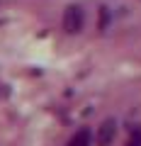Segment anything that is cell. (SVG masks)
Masks as SVG:
<instances>
[{
	"mask_svg": "<svg viewBox=\"0 0 141 146\" xmlns=\"http://www.w3.org/2000/svg\"><path fill=\"white\" fill-rule=\"evenodd\" d=\"M115 134H117V122L105 119L100 124V131H97V146H110L115 141Z\"/></svg>",
	"mask_w": 141,
	"mask_h": 146,
	"instance_id": "obj_2",
	"label": "cell"
},
{
	"mask_svg": "<svg viewBox=\"0 0 141 146\" xmlns=\"http://www.w3.org/2000/svg\"><path fill=\"white\" fill-rule=\"evenodd\" d=\"M90 141H93V136H90L88 129H78L71 139H68L66 146H90Z\"/></svg>",
	"mask_w": 141,
	"mask_h": 146,
	"instance_id": "obj_3",
	"label": "cell"
},
{
	"mask_svg": "<svg viewBox=\"0 0 141 146\" xmlns=\"http://www.w3.org/2000/svg\"><path fill=\"white\" fill-rule=\"evenodd\" d=\"M107 20H110V15H107V7H102V10H100V29H105Z\"/></svg>",
	"mask_w": 141,
	"mask_h": 146,
	"instance_id": "obj_5",
	"label": "cell"
},
{
	"mask_svg": "<svg viewBox=\"0 0 141 146\" xmlns=\"http://www.w3.org/2000/svg\"><path fill=\"white\" fill-rule=\"evenodd\" d=\"M83 25H85L83 10H80L78 5H68L66 12H63V29H66L68 34H78V32L83 29Z\"/></svg>",
	"mask_w": 141,
	"mask_h": 146,
	"instance_id": "obj_1",
	"label": "cell"
},
{
	"mask_svg": "<svg viewBox=\"0 0 141 146\" xmlns=\"http://www.w3.org/2000/svg\"><path fill=\"white\" fill-rule=\"evenodd\" d=\"M126 146H141V127H134L126 139Z\"/></svg>",
	"mask_w": 141,
	"mask_h": 146,
	"instance_id": "obj_4",
	"label": "cell"
}]
</instances>
